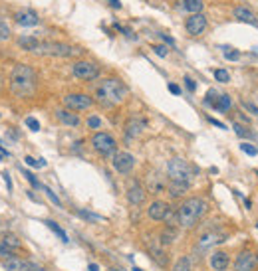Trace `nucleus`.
<instances>
[{
  "mask_svg": "<svg viewBox=\"0 0 258 271\" xmlns=\"http://www.w3.org/2000/svg\"><path fill=\"white\" fill-rule=\"evenodd\" d=\"M207 210H209L207 200L198 198V196L185 198L177 208V224L183 230H193V228H197V224L200 220H203Z\"/></svg>",
  "mask_w": 258,
  "mask_h": 271,
  "instance_id": "1",
  "label": "nucleus"
},
{
  "mask_svg": "<svg viewBox=\"0 0 258 271\" xmlns=\"http://www.w3.org/2000/svg\"><path fill=\"white\" fill-rule=\"evenodd\" d=\"M36 85H38V75L36 72L26 66V64H18L12 73H10V91L16 97H30L36 91Z\"/></svg>",
  "mask_w": 258,
  "mask_h": 271,
  "instance_id": "2",
  "label": "nucleus"
},
{
  "mask_svg": "<svg viewBox=\"0 0 258 271\" xmlns=\"http://www.w3.org/2000/svg\"><path fill=\"white\" fill-rule=\"evenodd\" d=\"M96 93H98L99 103H103V105H119L127 97V87L123 81H119L116 77H109V79L101 81V85L98 87Z\"/></svg>",
  "mask_w": 258,
  "mask_h": 271,
  "instance_id": "3",
  "label": "nucleus"
},
{
  "mask_svg": "<svg viewBox=\"0 0 258 271\" xmlns=\"http://www.w3.org/2000/svg\"><path fill=\"white\" fill-rule=\"evenodd\" d=\"M32 54H38V55H54V57H72V55H78L81 54V50L70 46V44H64V42H38L36 50Z\"/></svg>",
  "mask_w": 258,
  "mask_h": 271,
  "instance_id": "4",
  "label": "nucleus"
},
{
  "mask_svg": "<svg viewBox=\"0 0 258 271\" xmlns=\"http://www.w3.org/2000/svg\"><path fill=\"white\" fill-rule=\"evenodd\" d=\"M167 176H169V180H173V182L189 184L191 178H193V168L183 159H171L167 163Z\"/></svg>",
  "mask_w": 258,
  "mask_h": 271,
  "instance_id": "5",
  "label": "nucleus"
},
{
  "mask_svg": "<svg viewBox=\"0 0 258 271\" xmlns=\"http://www.w3.org/2000/svg\"><path fill=\"white\" fill-rule=\"evenodd\" d=\"M92 146L101 157H111V155L118 153V143L109 133H96L92 137Z\"/></svg>",
  "mask_w": 258,
  "mask_h": 271,
  "instance_id": "6",
  "label": "nucleus"
},
{
  "mask_svg": "<svg viewBox=\"0 0 258 271\" xmlns=\"http://www.w3.org/2000/svg\"><path fill=\"white\" fill-rule=\"evenodd\" d=\"M235 271H256L258 269V252L254 250H240L235 259Z\"/></svg>",
  "mask_w": 258,
  "mask_h": 271,
  "instance_id": "7",
  "label": "nucleus"
},
{
  "mask_svg": "<svg viewBox=\"0 0 258 271\" xmlns=\"http://www.w3.org/2000/svg\"><path fill=\"white\" fill-rule=\"evenodd\" d=\"M224 239H226V234L222 230H207V232H203V234L198 235V239H197V250H200V252L211 250V248L222 244Z\"/></svg>",
  "mask_w": 258,
  "mask_h": 271,
  "instance_id": "8",
  "label": "nucleus"
},
{
  "mask_svg": "<svg viewBox=\"0 0 258 271\" xmlns=\"http://www.w3.org/2000/svg\"><path fill=\"white\" fill-rule=\"evenodd\" d=\"M171 206L167 204V202H163V200H155V202H151L149 204V208H147V216L151 218V220H155V222H163V220H167L169 224L167 226H173L171 224Z\"/></svg>",
  "mask_w": 258,
  "mask_h": 271,
  "instance_id": "9",
  "label": "nucleus"
},
{
  "mask_svg": "<svg viewBox=\"0 0 258 271\" xmlns=\"http://www.w3.org/2000/svg\"><path fill=\"white\" fill-rule=\"evenodd\" d=\"M64 105L70 111H85L94 105V99L85 93H70L64 97Z\"/></svg>",
  "mask_w": 258,
  "mask_h": 271,
  "instance_id": "10",
  "label": "nucleus"
},
{
  "mask_svg": "<svg viewBox=\"0 0 258 271\" xmlns=\"http://www.w3.org/2000/svg\"><path fill=\"white\" fill-rule=\"evenodd\" d=\"M72 72H74L76 77H79L83 81H92L99 75V68L94 62H76L72 66Z\"/></svg>",
  "mask_w": 258,
  "mask_h": 271,
  "instance_id": "11",
  "label": "nucleus"
},
{
  "mask_svg": "<svg viewBox=\"0 0 258 271\" xmlns=\"http://www.w3.org/2000/svg\"><path fill=\"white\" fill-rule=\"evenodd\" d=\"M111 164L119 174H129L133 170V166H135V157L131 153H125V150H119V153L113 155Z\"/></svg>",
  "mask_w": 258,
  "mask_h": 271,
  "instance_id": "12",
  "label": "nucleus"
},
{
  "mask_svg": "<svg viewBox=\"0 0 258 271\" xmlns=\"http://www.w3.org/2000/svg\"><path fill=\"white\" fill-rule=\"evenodd\" d=\"M185 28H187V32L191 36H200L207 30V16L203 12H198V14H191L185 22Z\"/></svg>",
  "mask_w": 258,
  "mask_h": 271,
  "instance_id": "13",
  "label": "nucleus"
},
{
  "mask_svg": "<svg viewBox=\"0 0 258 271\" xmlns=\"http://www.w3.org/2000/svg\"><path fill=\"white\" fill-rule=\"evenodd\" d=\"M167 186H169L167 178L161 176L159 172H151L147 176V192H151V194H163L167 190Z\"/></svg>",
  "mask_w": 258,
  "mask_h": 271,
  "instance_id": "14",
  "label": "nucleus"
},
{
  "mask_svg": "<svg viewBox=\"0 0 258 271\" xmlns=\"http://www.w3.org/2000/svg\"><path fill=\"white\" fill-rule=\"evenodd\" d=\"M36 263H30L22 257H16V255H10V257H4V269L6 271H34Z\"/></svg>",
  "mask_w": 258,
  "mask_h": 271,
  "instance_id": "15",
  "label": "nucleus"
},
{
  "mask_svg": "<svg viewBox=\"0 0 258 271\" xmlns=\"http://www.w3.org/2000/svg\"><path fill=\"white\" fill-rule=\"evenodd\" d=\"M145 196H147V190L143 188L139 182H131L127 186V200H129V204L141 206L143 202H145Z\"/></svg>",
  "mask_w": 258,
  "mask_h": 271,
  "instance_id": "16",
  "label": "nucleus"
},
{
  "mask_svg": "<svg viewBox=\"0 0 258 271\" xmlns=\"http://www.w3.org/2000/svg\"><path fill=\"white\" fill-rule=\"evenodd\" d=\"M149 253H151V259H153L157 265H161V267H167V265H169V253H167L165 246H161L159 242H153V244L149 246Z\"/></svg>",
  "mask_w": 258,
  "mask_h": 271,
  "instance_id": "17",
  "label": "nucleus"
},
{
  "mask_svg": "<svg viewBox=\"0 0 258 271\" xmlns=\"http://www.w3.org/2000/svg\"><path fill=\"white\" fill-rule=\"evenodd\" d=\"M209 263H211V267L215 269V271H226L228 269V265H231V255H228L226 252H215L213 255H211V259H209Z\"/></svg>",
  "mask_w": 258,
  "mask_h": 271,
  "instance_id": "18",
  "label": "nucleus"
},
{
  "mask_svg": "<svg viewBox=\"0 0 258 271\" xmlns=\"http://www.w3.org/2000/svg\"><path fill=\"white\" fill-rule=\"evenodd\" d=\"M14 20L20 24V26H36L40 22L38 14L34 10H18L14 14Z\"/></svg>",
  "mask_w": 258,
  "mask_h": 271,
  "instance_id": "19",
  "label": "nucleus"
},
{
  "mask_svg": "<svg viewBox=\"0 0 258 271\" xmlns=\"http://www.w3.org/2000/svg\"><path fill=\"white\" fill-rule=\"evenodd\" d=\"M56 117H58L60 123H64L68 127H78L79 125V117L70 109H58L56 111Z\"/></svg>",
  "mask_w": 258,
  "mask_h": 271,
  "instance_id": "20",
  "label": "nucleus"
},
{
  "mask_svg": "<svg viewBox=\"0 0 258 271\" xmlns=\"http://www.w3.org/2000/svg\"><path fill=\"white\" fill-rule=\"evenodd\" d=\"M145 119H137V117H131L127 125H125V135L127 137H137L143 133V129H145Z\"/></svg>",
  "mask_w": 258,
  "mask_h": 271,
  "instance_id": "21",
  "label": "nucleus"
},
{
  "mask_svg": "<svg viewBox=\"0 0 258 271\" xmlns=\"http://www.w3.org/2000/svg\"><path fill=\"white\" fill-rule=\"evenodd\" d=\"M233 14H235V18H238L240 22L252 24V26H258V16H256L252 10L244 8V6H237V8L233 10Z\"/></svg>",
  "mask_w": 258,
  "mask_h": 271,
  "instance_id": "22",
  "label": "nucleus"
},
{
  "mask_svg": "<svg viewBox=\"0 0 258 271\" xmlns=\"http://www.w3.org/2000/svg\"><path fill=\"white\" fill-rule=\"evenodd\" d=\"M177 239V230H175V226H165L161 232H159V244L161 246H171Z\"/></svg>",
  "mask_w": 258,
  "mask_h": 271,
  "instance_id": "23",
  "label": "nucleus"
},
{
  "mask_svg": "<svg viewBox=\"0 0 258 271\" xmlns=\"http://www.w3.org/2000/svg\"><path fill=\"white\" fill-rule=\"evenodd\" d=\"M0 244H2L8 252H14V250H20L22 248V242L14 235V234H10V232H4L2 235H0Z\"/></svg>",
  "mask_w": 258,
  "mask_h": 271,
  "instance_id": "24",
  "label": "nucleus"
},
{
  "mask_svg": "<svg viewBox=\"0 0 258 271\" xmlns=\"http://www.w3.org/2000/svg\"><path fill=\"white\" fill-rule=\"evenodd\" d=\"M207 105H213L218 111H231L233 109V99L228 97V95H218L217 99H211Z\"/></svg>",
  "mask_w": 258,
  "mask_h": 271,
  "instance_id": "25",
  "label": "nucleus"
},
{
  "mask_svg": "<svg viewBox=\"0 0 258 271\" xmlns=\"http://www.w3.org/2000/svg\"><path fill=\"white\" fill-rule=\"evenodd\" d=\"M169 194L173 198H181L185 196V192L189 190V184H183V182H173V180H169V186H167Z\"/></svg>",
  "mask_w": 258,
  "mask_h": 271,
  "instance_id": "26",
  "label": "nucleus"
},
{
  "mask_svg": "<svg viewBox=\"0 0 258 271\" xmlns=\"http://www.w3.org/2000/svg\"><path fill=\"white\" fill-rule=\"evenodd\" d=\"M181 6H183L187 12H191V14H198L200 10H203L205 2H203V0H183Z\"/></svg>",
  "mask_w": 258,
  "mask_h": 271,
  "instance_id": "27",
  "label": "nucleus"
},
{
  "mask_svg": "<svg viewBox=\"0 0 258 271\" xmlns=\"http://www.w3.org/2000/svg\"><path fill=\"white\" fill-rule=\"evenodd\" d=\"M38 38H32V36H22V38H18V46L22 48V50H28V52H34L36 50V46H38Z\"/></svg>",
  "mask_w": 258,
  "mask_h": 271,
  "instance_id": "28",
  "label": "nucleus"
},
{
  "mask_svg": "<svg viewBox=\"0 0 258 271\" xmlns=\"http://www.w3.org/2000/svg\"><path fill=\"white\" fill-rule=\"evenodd\" d=\"M46 226H48V228H50V230H52V232H54L56 235H60V239H62V242H66V244L70 242L68 234H66V232H64V230H62V228L58 226V224H56V222H52V220H46Z\"/></svg>",
  "mask_w": 258,
  "mask_h": 271,
  "instance_id": "29",
  "label": "nucleus"
},
{
  "mask_svg": "<svg viewBox=\"0 0 258 271\" xmlns=\"http://www.w3.org/2000/svg\"><path fill=\"white\" fill-rule=\"evenodd\" d=\"M173 271H193V269H191V259H189L187 255L179 257V259L175 261V265H173Z\"/></svg>",
  "mask_w": 258,
  "mask_h": 271,
  "instance_id": "30",
  "label": "nucleus"
},
{
  "mask_svg": "<svg viewBox=\"0 0 258 271\" xmlns=\"http://www.w3.org/2000/svg\"><path fill=\"white\" fill-rule=\"evenodd\" d=\"M10 38V26L6 24V20L0 16V42H6Z\"/></svg>",
  "mask_w": 258,
  "mask_h": 271,
  "instance_id": "31",
  "label": "nucleus"
},
{
  "mask_svg": "<svg viewBox=\"0 0 258 271\" xmlns=\"http://www.w3.org/2000/svg\"><path fill=\"white\" fill-rule=\"evenodd\" d=\"M240 150H242V153H246V155H250V157H256L258 155V148L254 145H250V143H242L240 145Z\"/></svg>",
  "mask_w": 258,
  "mask_h": 271,
  "instance_id": "32",
  "label": "nucleus"
},
{
  "mask_svg": "<svg viewBox=\"0 0 258 271\" xmlns=\"http://www.w3.org/2000/svg\"><path fill=\"white\" fill-rule=\"evenodd\" d=\"M215 79L220 81V83H226L228 79H231V75H228L226 70H215Z\"/></svg>",
  "mask_w": 258,
  "mask_h": 271,
  "instance_id": "33",
  "label": "nucleus"
},
{
  "mask_svg": "<svg viewBox=\"0 0 258 271\" xmlns=\"http://www.w3.org/2000/svg\"><path fill=\"white\" fill-rule=\"evenodd\" d=\"M42 190L46 192V196H48V198H50V200H52V202H54L56 206H58V208L62 206V202H60V198H58V196H56V194L52 192V188H48V186H42Z\"/></svg>",
  "mask_w": 258,
  "mask_h": 271,
  "instance_id": "34",
  "label": "nucleus"
},
{
  "mask_svg": "<svg viewBox=\"0 0 258 271\" xmlns=\"http://www.w3.org/2000/svg\"><path fill=\"white\" fill-rule=\"evenodd\" d=\"M88 127H90V129H99V127H101V119H99L98 115L88 117Z\"/></svg>",
  "mask_w": 258,
  "mask_h": 271,
  "instance_id": "35",
  "label": "nucleus"
},
{
  "mask_svg": "<svg viewBox=\"0 0 258 271\" xmlns=\"http://www.w3.org/2000/svg\"><path fill=\"white\" fill-rule=\"evenodd\" d=\"M22 174H24V176L28 178V182H30V184H32L34 188H42V184L38 182V180H36V176H34L32 172H28V170H22Z\"/></svg>",
  "mask_w": 258,
  "mask_h": 271,
  "instance_id": "36",
  "label": "nucleus"
},
{
  "mask_svg": "<svg viewBox=\"0 0 258 271\" xmlns=\"http://www.w3.org/2000/svg\"><path fill=\"white\" fill-rule=\"evenodd\" d=\"M235 133H237L238 137H250V131H248L246 127L238 125V123H235Z\"/></svg>",
  "mask_w": 258,
  "mask_h": 271,
  "instance_id": "37",
  "label": "nucleus"
},
{
  "mask_svg": "<svg viewBox=\"0 0 258 271\" xmlns=\"http://www.w3.org/2000/svg\"><path fill=\"white\" fill-rule=\"evenodd\" d=\"M26 125L30 127V131H40V123L36 121L34 117H28V119H26Z\"/></svg>",
  "mask_w": 258,
  "mask_h": 271,
  "instance_id": "38",
  "label": "nucleus"
},
{
  "mask_svg": "<svg viewBox=\"0 0 258 271\" xmlns=\"http://www.w3.org/2000/svg\"><path fill=\"white\" fill-rule=\"evenodd\" d=\"M81 218H85V220H94V222H99L101 220V216H96V214H90V212H83V210H79L78 212Z\"/></svg>",
  "mask_w": 258,
  "mask_h": 271,
  "instance_id": "39",
  "label": "nucleus"
},
{
  "mask_svg": "<svg viewBox=\"0 0 258 271\" xmlns=\"http://www.w3.org/2000/svg\"><path fill=\"white\" fill-rule=\"evenodd\" d=\"M153 52L159 55V57H165L167 54H169V50H167V46H153Z\"/></svg>",
  "mask_w": 258,
  "mask_h": 271,
  "instance_id": "40",
  "label": "nucleus"
},
{
  "mask_svg": "<svg viewBox=\"0 0 258 271\" xmlns=\"http://www.w3.org/2000/svg\"><path fill=\"white\" fill-rule=\"evenodd\" d=\"M185 85H187L189 91H195V89H197V83H195L191 77H185Z\"/></svg>",
  "mask_w": 258,
  "mask_h": 271,
  "instance_id": "41",
  "label": "nucleus"
},
{
  "mask_svg": "<svg viewBox=\"0 0 258 271\" xmlns=\"http://www.w3.org/2000/svg\"><path fill=\"white\" fill-rule=\"evenodd\" d=\"M24 161H26L28 166H38V168H40V161H36V159H32V157H26Z\"/></svg>",
  "mask_w": 258,
  "mask_h": 271,
  "instance_id": "42",
  "label": "nucleus"
},
{
  "mask_svg": "<svg viewBox=\"0 0 258 271\" xmlns=\"http://www.w3.org/2000/svg\"><path fill=\"white\" fill-rule=\"evenodd\" d=\"M224 57H226V59H238L240 54H238L237 50H235V52H224Z\"/></svg>",
  "mask_w": 258,
  "mask_h": 271,
  "instance_id": "43",
  "label": "nucleus"
},
{
  "mask_svg": "<svg viewBox=\"0 0 258 271\" xmlns=\"http://www.w3.org/2000/svg\"><path fill=\"white\" fill-rule=\"evenodd\" d=\"M242 105H244V109L252 111L254 115H258V107H256V105H252V103H248V101H242Z\"/></svg>",
  "mask_w": 258,
  "mask_h": 271,
  "instance_id": "44",
  "label": "nucleus"
},
{
  "mask_svg": "<svg viewBox=\"0 0 258 271\" xmlns=\"http://www.w3.org/2000/svg\"><path fill=\"white\" fill-rule=\"evenodd\" d=\"M169 91L173 93V95H179V93H181V87L175 85V83H169Z\"/></svg>",
  "mask_w": 258,
  "mask_h": 271,
  "instance_id": "45",
  "label": "nucleus"
},
{
  "mask_svg": "<svg viewBox=\"0 0 258 271\" xmlns=\"http://www.w3.org/2000/svg\"><path fill=\"white\" fill-rule=\"evenodd\" d=\"M2 176H4V182H6L8 190H12V180H10V174H8V172H2Z\"/></svg>",
  "mask_w": 258,
  "mask_h": 271,
  "instance_id": "46",
  "label": "nucleus"
},
{
  "mask_svg": "<svg viewBox=\"0 0 258 271\" xmlns=\"http://www.w3.org/2000/svg\"><path fill=\"white\" fill-rule=\"evenodd\" d=\"M161 38H163V42H167L169 46H173V44H175V40L171 38V36H167V34H161Z\"/></svg>",
  "mask_w": 258,
  "mask_h": 271,
  "instance_id": "47",
  "label": "nucleus"
},
{
  "mask_svg": "<svg viewBox=\"0 0 258 271\" xmlns=\"http://www.w3.org/2000/svg\"><path fill=\"white\" fill-rule=\"evenodd\" d=\"M107 2H109V6H113V8H121V2H119V0H107Z\"/></svg>",
  "mask_w": 258,
  "mask_h": 271,
  "instance_id": "48",
  "label": "nucleus"
},
{
  "mask_svg": "<svg viewBox=\"0 0 258 271\" xmlns=\"http://www.w3.org/2000/svg\"><path fill=\"white\" fill-rule=\"evenodd\" d=\"M209 121H211V123H213V125H217V127H218V129H226V127H224V123H220V121H217V119H213V117H211V119H209Z\"/></svg>",
  "mask_w": 258,
  "mask_h": 271,
  "instance_id": "49",
  "label": "nucleus"
},
{
  "mask_svg": "<svg viewBox=\"0 0 258 271\" xmlns=\"http://www.w3.org/2000/svg\"><path fill=\"white\" fill-rule=\"evenodd\" d=\"M88 269H90V271H99V267H98L96 263H90V267H88Z\"/></svg>",
  "mask_w": 258,
  "mask_h": 271,
  "instance_id": "50",
  "label": "nucleus"
},
{
  "mask_svg": "<svg viewBox=\"0 0 258 271\" xmlns=\"http://www.w3.org/2000/svg\"><path fill=\"white\" fill-rule=\"evenodd\" d=\"M133 271H143V269H139V267H133Z\"/></svg>",
  "mask_w": 258,
  "mask_h": 271,
  "instance_id": "51",
  "label": "nucleus"
},
{
  "mask_svg": "<svg viewBox=\"0 0 258 271\" xmlns=\"http://www.w3.org/2000/svg\"><path fill=\"white\" fill-rule=\"evenodd\" d=\"M109 271H119V269H109Z\"/></svg>",
  "mask_w": 258,
  "mask_h": 271,
  "instance_id": "52",
  "label": "nucleus"
},
{
  "mask_svg": "<svg viewBox=\"0 0 258 271\" xmlns=\"http://www.w3.org/2000/svg\"><path fill=\"white\" fill-rule=\"evenodd\" d=\"M256 228H258V222H256Z\"/></svg>",
  "mask_w": 258,
  "mask_h": 271,
  "instance_id": "53",
  "label": "nucleus"
}]
</instances>
